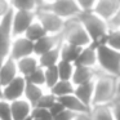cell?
<instances>
[{"label": "cell", "instance_id": "31", "mask_svg": "<svg viewBox=\"0 0 120 120\" xmlns=\"http://www.w3.org/2000/svg\"><path fill=\"white\" fill-rule=\"evenodd\" d=\"M26 79V81L31 84H36V85H40V86H44L45 84V78H44V68L43 67H39L38 70H35L32 74H30ZM45 88V86H44Z\"/></svg>", "mask_w": 120, "mask_h": 120}, {"label": "cell", "instance_id": "22", "mask_svg": "<svg viewBox=\"0 0 120 120\" xmlns=\"http://www.w3.org/2000/svg\"><path fill=\"white\" fill-rule=\"evenodd\" d=\"M47 89L44 86H40V85H36V84H31L29 81H26V86H25V93H23V98L27 99L32 106H35L39 98L45 93Z\"/></svg>", "mask_w": 120, "mask_h": 120}, {"label": "cell", "instance_id": "30", "mask_svg": "<svg viewBox=\"0 0 120 120\" xmlns=\"http://www.w3.org/2000/svg\"><path fill=\"white\" fill-rule=\"evenodd\" d=\"M56 102H57V97L53 96V94L50 93L49 90H45V93L39 98V101L35 103L34 107H40V109H47V110H49L50 107H52L53 105L56 103Z\"/></svg>", "mask_w": 120, "mask_h": 120}, {"label": "cell", "instance_id": "14", "mask_svg": "<svg viewBox=\"0 0 120 120\" xmlns=\"http://www.w3.org/2000/svg\"><path fill=\"white\" fill-rule=\"evenodd\" d=\"M32 105L27 99L18 98L16 101L11 102V111H12V119L13 120H25L31 116Z\"/></svg>", "mask_w": 120, "mask_h": 120}, {"label": "cell", "instance_id": "2", "mask_svg": "<svg viewBox=\"0 0 120 120\" xmlns=\"http://www.w3.org/2000/svg\"><path fill=\"white\" fill-rule=\"evenodd\" d=\"M97 68L101 72L120 78V52L110 48L106 44H97Z\"/></svg>", "mask_w": 120, "mask_h": 120}, {"label": "cell", "instance_id": "18", "mask_svg": "<svg viewBox=\"0 0 120 120\" xmlns=\"http://www.w3.org/2000/svg\"><path fill=\"white\" fill-rule=\"evenodd\" d=\"M17 67H18L19 75L23 76V78H27L30 74H32L35 70H38V68L40 67L39 58L35 54L26 56V57H23V58L17 61Z\"/></svg>", "mask_w": 120, "mask_h": 120}, {"label": "cell", "instance_id": "19", "mask_svg": "<svg viewBox=\"0 0 120 120\" xmlns=\"http://www.w3.org/2000/svg\"><path fill=\"white\" fill-rule=\"evenodd\" d=\"M75 65L81 66H88V67H97V52H96V45L90 44L88 47L81 48L79 57L76 58Z\"/></svg>", "mask_w": 120, "mask_h": 120}, {"label": "cell", "instance_id": "20", "mask_svg": "<svg viewBox=\"0 0 120 120\" xmlns=\"http://www.w3.org/2000/svg\"><path fill=\"white\" fill-rule=\"evenodd\" d=\"M38 58H39L40 67H43V68L56 66L61 60V44L52 48V49H49V50H47L45 53L40 54Z\"/></svg>", "mask_w": 120, "mask_h": 120}, {"label": "cell", "instance_id": "27", "mask_svg": "<svg viewBox=\"0 0 120 120\" xmlns=\"http://www.w3.org/2000/svg\"><path fill=\"white\" fill-rule=\"evenodd\" d=\"M44 78H45V89L49 90L58 80H60V75H58V70H57V65L56 66H50V67H45L44 68Z\"/></svg>", "mask_w": 120, "mask_h": 120}, {"label": "cell", "instance_id": "29", "mask_svg": "<svg viewBox=\"0 0 120 120\" xmlns=\"http://www.w3.org/2000/svg\"><path fill=\"white\" fill-rule=\"evenodd\" d=\"M103 44L109 45L110 48L120 52V30H109Z\"/></svg>", "mask_w": 120, "mask_h": 120}, {"label": "cell", "instance_id": "35", "mask_svg": "<svg viewBox=\"0 0 120 120\" xmlns=\"http://www.w3.org/2000/svg\"><path fill=\"white\" fill-rule=\"evenodd\" d=\"M115 120H120V96H116L110 103Z\"/></svg>", "mask_w": 120, "mask_h": 120}, {"label": "cell", "instance_id": "24", "mask_svg": "<svg viewBox=\"0 0 120 120\" xmlns=\"http://www.w3.org/2000/svg\"><path fill=\"white\" fill-rule=\"evenodd\" d=\"M80 50H81V48L62 41V43H61V60L75 63L76 58L79 57Z\"/></svg>", "mask_w": 120, "mask_h": 120}, {"label": "cell", "instance_id": "7", "mask_svg": "<svg viewBox=\"0 0 120 120\" xmlns=\"http://www.w3.org/2000/svg\"><path fill=\"white\" fill-rule=\"evenodd\" d=\"M35 21V12L14 11L12 13V34L14 36H22L29 29V26Z\"/></svg>", "mask_w": 120, "mask_h": 120}, {"label": "cell", "instance_id": "5", "mask_svg": "<svg viewBox=\"0 0 120 120\" xmlns=\"http://www.w3.org/2000/svg\"><path fill=\"white\" fill-rule=\"evenodd\" d=\"M35 18L44 27L47 34L61 35L63 30V25H65V19H62L60 16L53 13L52 11L44 8V7H40L35 12Z\"/></svg>", "mask_w": 120, "mask_h": 120}, {"label": "cell", "instance_id": "32", "mask_svg": "<svg viewBox=\"0 0 120 120\" xmlns=\"http://www.w3.org/2000/svg\"><path fill=\"white\" fill-rule=\"evenodd\" d=\"M0 120H13L11 111V102L0 98Z\"/></svg>", "mask_w": 120, "mask_h": 120}, {"label": "cell", "instance_id": "41", "mask_svg": "<svg viewBox=\"0 0 120 120\" xmlns=\"http://www.w3.org/2000/svg\"><path fill=\"white\" fill-rule=\"evenodd\" d=\"M34 1L38 4V8H40V7L44 5V0H34Z\"/></svg>", "mask_w": 120, "mask_h": 120}, {"label": "cell", "instance_id": "10", "mask_svg": "<svg viewBox=\"0 0 120 120\" xmlns=\"http://www.w3.org/2000/svg\"><path fill=\"white\" fill-rule=\"evenodd\" d=\"M25 86H26V79L18 75L8 84L1 86V98L8 102L22 98L25 93Z\"/></svg>", "mask_w": 120, "mask_h": 120}, {"label": "cell", "instance_id": "38", "mask_svg": "<svg viewBox=\"0 0 120 120\" xmlns=\"http://www.w3.org/2000/svg\"><path fill=\"white\" fill-rule=\"evenodd\" d=\"M63 109H65V107L62 106V103H61V102L58 101V98H57V102H56V103L49 109V112L52 114V116H54V115H57V114H58V112L62 111Z\"/></svg>", "mask_w": 120, "mask_h": 120}, {"label": "cell", "instance_id": "26", "mask_svg": "<svg viewBox=\"0 0 120 120\" xmlns=\"http://www.w3.org/2000/svg\"><path fill=\"white\" fill-rule=\"evenodd\" d=\"M74 68H75V63L60 60V62L57 63V70H58L60 79H62V80H71L72 74H74Z\"/></svg>", "mask_w": 120, "mask_h": 120}, {"label": "cell", "instance_id": "8", "mask_svg": "<svg viewBox=\"0 0 120 120\" xmlns=\"http://www.w3.org/2000/svg\"><path fill=\"white\" fill-rule=\"evenodd\" d=\"M30 54H34V43L23 35L22 36H14L11 43L8 57H11L14 61H18Z\"/></svg>", "mask_w": 120, "mask_h": 120}, {"label": "cell", "instance_id": "13", "mask_svg": "<svg viewBox=\"0 0 120 120\" xmlns=\"http://www.w3.org/2000/svg\"><path fill=\"white\" fill-rule=\"evenodd\" d=\"M98 72H99V70L97 67H88V66L75 65L71 81L74 83V85L83 84V83H86V81H92L96 79Z\"/></svg>", "mask_w": 120, "mask_h": 120}, {"label": "cell", "instance_id": "4", "mask_svg": "<svg viewBox=\"0 0 120 120\" xmlns=\"http://www.w3.org/2000/svg\"><path fill=\"white\" fill-rule=\"evenodd\" d=\"M61 35H62V41L68 43V44L79 48H84L93 44L78 17L66 19Z\"/></svg>", "mask_w": 120, "mask_h": 120}, {"label": "cell", "instance_id": "1", "mask_svg": "<svg viewBox=\"0 0 120 120\" xmlns=\"http://www.w3.org/2000/svg\"><path fill=\"white\" fill-rule=\"evenodd\" d=\"M80 23L83 25L84 30L89 35L92 43L94 45L102 44L109 32V23L106 19L99 17L93 11H81L78 16Z\"/></svg>", "mask_w": 120, "mask_h": 120}, {"label": "cell", "instance_id": "36", "mask_svg": "<svg viewBox=\"0 0 120 120\" xmlns=\"http://www.w3.org/2000/svg\"><path fill=\"white\" fill-rule=\"evenodd\" d=\"M110 30H120V9L107 21Z\"/></svg>", "mask_w": 120, "mask_h": 120}, {"label": "cell", "instance_id": "34", "mask_svg": "<svg viewBox=\"0 0 120 120\" xmlns=\"http://www.w3.org/2000/svg\"><path fill=\"white\" fill-rule=\"evenodd\" d=\"M13 11L11 5V0H0V19L8 16Z\"/></svg>", "mask_w": 120, "mask_h": 120}, {"label": "cell", "instance_id": "16", "mask_svg": "<svg viewBox=\"0 0 120 120\" xmlns=\"http://www.w3.org/2000/svg\"><path fill=\"white\" fill-rule=\"evenodd\" d=\"M58 101L62 103V106L65 109L70 110L75 114H89V111H90V107L84 105L74 93L61 97V98H58Z\"/></svg>", "mask_w": 120, "mask_h": 120}, {"label": "cell", "instance_id": "3", "mask_svg": "<svg viewBox=\"0 0 120 120\" xmlns=\"http://www.w3.org/2000/svg\"><path fill=\"white\" fill-rule=\"evenodd\" d=\"M116 79L99 71L94 79L93 105H110L116 97Z\"/></svg>", "mask_w": 120, "mask_h": 120}, {"label": "cell", "instance_id": "11", "mask_svg": "<svg viewBox=\"0 0 120 120\" xmlns=\"http://www.w3.org/2000/svg\"><path fill=\"white\" fill-rule=\"evenodd\" d=\"M19 75L17 61L12 60L11 57H7L0 61V86L8 84L14 78Z\"/></svg>", "mask_w": 120, "mask_h": 120}, {"label": "cell", "instance_id": "6", "mask_svg": "<svg viewBox=\"0 0 120 120\" xmlns=\"http://www.w3.org/2000/svg\"><path fill=\"white\" fill-rule=\"evenodd\" d=\"M43 7L52 11L53 13L60 16L65 21L78 17L81 12L76 0H54V1H50V3H45Z\"/></svg>", "mask_w": 120, "mask_h": 120}, {"label": "cell", "instance_id": "21", "mask_svg": "<svg viewBox=\"0 0 120 120\" xmlns=\"http://www.w3.org/2000/svg\"><path fill=\"white\" fill-rule=\"evenodd\" d=\"M88 115L89 120H115L110 105H93Z\"/></svg>", "mask_w": 120, "mask_h": 120}, {"label": "cell", "instance_id": "43", "mask_svg": "<svg viewBox=\"0 0 120 120\" xmlns=\"http://www.w3.org/2000/svg\"><path fill=\"white\" fill-rule=\"evenodd\" d=\"M25 120H32V119H31V116H30V117H27V119H25Z\"/></svg>", "mask_w": 120, "mask_h": 120}, {"label": "cell", "instance_id": "33", "mask_svg": "<svg viewBox=\"0 0 120 120\" xmlns=\"http://www.w3.org/2000/svg\"><path fill=\"white\" fill-rule=\"evenodd\" d=\"M76 115H79V114H75V112L70 111L67 109H63L61 112H58L57 115L53 116V120H72L76 117Z\"/></svg>", "mask_w": 120, "mask_h": 120}, {"label": "cell", "instance_id": "9", "mask_svg": "<svg viewBox=\"0 0 120 120\" xmlns=\"http://www.w3.org/2000/svg\"><path fill=\"white\" fill-rule=\"evenodd\" d=\"M12 13L5 16L4 18L0 19V61L8 57L11 43L13 39L12 34Z\"/></svg>", "mask_w": 120, "mask_h": 120}, {"label": "cell", "instance_id": "12", "mask_svg": "<svg viewBox=\"0 0 120 120\" xmlns=\"http://www.w3.org/2000/svg\"><path fill=\"white\" fill-rule=\"evenodd\" d=\"M120 9V0H97L93 12L99 17L109 21L115 13Z\"/></svg>", "mask_w": 120, "mask_h": 120}, {"label": "cell", "instance_id": "42", "mask_svg": "<svg viewBox=\"0 0 120 120\" xmlns=\"http://www.w3.org/2000/svg\"><path fill=\"white\" fill-rule=\"evenodd\" d=\"M50 1H54V0H44V4L45 3H50Z\"/></svg>", "mask_w": 120, "mask_h": 120}, {"label": "cell", "instance_id": "17", "mask_svg": "<svg viewBox=\"0 0 120 120\" xmlns=\"http://www.w3.org/2000/svg\"><path fill=\"white\" fill-rule=\"evenodd\" d=\"M93 92H94V80L86 81V83H83V84H78L74 88V94L88 107H92Z\"/></svg>", "mask_w": 120, "mask_h": 120}, {"label": "cell", "instance_id": "23", "mask_svg": "<svg viewBox=\"0 0 120 120\" xmlns=\"http://www.w3.org/2000/svg\"><path fill=\"white\" fill-rule=\"evenodd\" d=\"M74 88H75V85H74V83L71 80H62V79H60V80L49 89V92L53 96L57 97V98H61V97H63V96L74 93Z\"/></svg>", "mask_w": 120, "mask_h": 120}, {"label": "cell", "instance_id": "37", "mask_svg": "<svg viewBox=\"0 0 120 120\" xmlns=\"http://www.w3.org/2000/svg\"><path fill=\"white\" fill-rule=\"evenodd\" d=\"M76 3L81 11H93L97 0H76Z\"/></svg>", "mask_w": 120, "mask_h": 120}, {"label": "cell", "instance_id": "28", "mask_svg": "<svg viewBox=\"0 0 120 120\" xmlns=\"http://www.w3.org/2000/svg\"><path fill=\"white\" fill-rule=\"evenodd\" d=\"M12 9L14 11H27V12H36L38 4L34 0H11Z\"/></svg>", "mask_w": 120, "mask_h": 120}, {"label": "cell", "instance_id": "25", "mask_svg": "<svg viewBox=\"0 0 120 120\" xmlns=\"http://www.w3.org/2000/svg\"><path fill=\"white\" fill-rule=\"evenodd\" d=\"M45 35H47V31H45L44 27H43L41 25L36 21V18H35V21L30 25L29 29L26 30V32L23 34V36H26L29 40H31L32 43H35L36 40H39L40 38L45 36Z\"/></svg>", "mask_w": 120, "mask_h": 120}, {"label": "cell", "instance_id": "15", "mask_svg": "<svg viewBox=\"0 0 120 120\" xmlns=\"http://www.w3.org/2000/svg\"><path fill=\"white\" fill-rule=\"evenodd\" d=\"M62 43V35H50L47 34L45 36L40 38L34 43V54L39 57L40 54L45 53L47 50L57 47Z\"/></svg>", "mask_w": 120, "mask_h": 120}, {"label": "cell", "instance_id": "40", "mask_svg": "<svg viewBox=\"0 0 120 120\" xmlns=\"http://www.w3.org/2000/svg\"><path fill=\"white\" fill-rule=\"evenodd\" d=\"M116 96H120V78L116 79Z\"/></svg>", "mask_w": 120, "mask_h": 120}, {"label": "cell", "instance_id": "39", "mask_svg": "<svg viewBox=\"0 0 120 120\" xmlns=\"http://www.w3.org/2000/svg\"><path fill=\"white\" fill-rule=\"evenodd\" d=\"M72 120H89V115L88 114H79V115H76V117Z\"/></svg>", "mask_w": 120, "mask_h": 120}]
</instances>
